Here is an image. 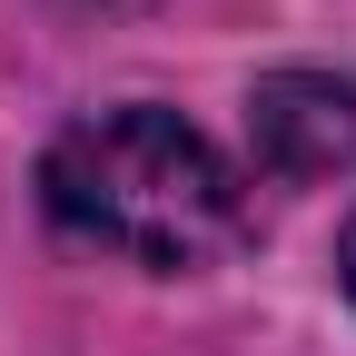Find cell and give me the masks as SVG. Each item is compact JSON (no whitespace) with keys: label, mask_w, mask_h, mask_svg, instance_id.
<instances>
[{"label":"cell","mask_w":356,"mask_h":356,"mask_svg":"<svg viewBox=\"0 0 356 356\" xmlns=\"http://www.w3.org/2000/svg\"><path fill=\"white\" fill-rule=\"evenodd\" d=\"M248 149L267 178H346L356 168V79L267 70L248 89Z\"/></svg>","instance_id":"2"},{"label":"cell","mask_w":356,"mask_h":356,"mask_svg":"<svg viewBox=\"0 0 356 356\" xmlns=\"http://www.w3.org/2000/svg\"><path fill=\"white\" fill-rule=\"evenodd\" d=\"M337 277H346V297H356V218H346V238H337Z\"/></svg>","instance_id":"3"},{"label":"cell","mask_w":356,"mask_h":356,"mask_svg":"<svg viewBox=\"0 0 356 356\" xmlns=\"http://www.w3.org/2000/svg\"><path fill=\"white\" fill-rule=\"evenodd\" d=\"M40 208L129 267H208L248 228V188L218 159V139L159 99L70 119L40 159Z\"/></svg>","instance_id":"1"}]
</instances>
